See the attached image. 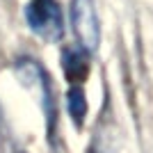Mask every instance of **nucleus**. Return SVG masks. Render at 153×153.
<instances>
[{
	"label": "nucleus",
	"instance_id": "f257e3e1",
	"mask_svg": "<svg viewBox=\"0 0 153 153\" xmlns=\"http://www.w3.org/2000/svg\"><path fill=\"white\" fill-rule=\"evenodd\" d=\"M25 21L44 41H57L64 34L62 9L55 0H30L25 7Z\"/></svg>",
	"mask_w": 153,
	"mask_h": 153
},
{
	"label": "nucleus",
	"instance_id": "20e7f679",
	"mask_svg": "<svg viewBox=\"0 0 153 153\" xmlns=\"http://www.w3.org/2000/svg\"><path fill=\"white\" fill-rule=\"evenodd\" d=\"M66 110H69L71 119L76 126H82L85 117H87V96L80 87H71L66 91Z\"/></svg>",
	"mask_w": 153,
	"mask_h": 153
},
{
	"label": "nucleus",
	"instance_id": "f03ea898",
	"mask_svg": "<svg viewBox=\"0 0 153 153\" xmlns=\"http://www.w3.org/2000/svg\"><path fill=\"white\" fill-rule=\"evenodd\" d=\"M71 25L82 51L91 53L98 48L101 25H98L94 0H71Z\"/></svg>",
	"mask_w": 153,
	"mask_h": 153
},
{
	"label": "nucleus",
	"instance_id": "7ed1b4c3",
	"mask_svg": "<svg viewBox=\"0 0 153 153\" xmlns=\"http://www.w3.org/2000/svg\"><path fill=\"white\" fill-rule=\"evenodd\" d=\"M62 69L69 82H73V87H78V82H82L87 73H89V57L87 51L82 48H66L62 53Z\"/></svg>",
	"mask_w": 153,
	"mask_h": 153
}]
</instances>
